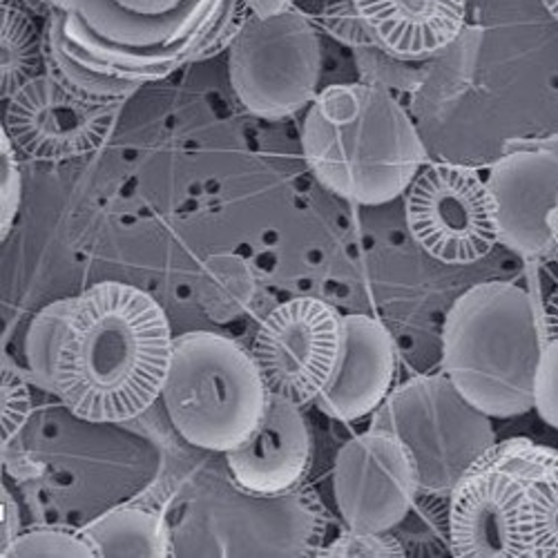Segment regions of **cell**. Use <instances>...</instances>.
Here are the masks:
<instances>
[{"mask_svg":"<svg viewBox=\"0 0 558 558\" xmlns=\"http://www.w3.org/2000/svg\"><path fill=\"white\" fill-rule=\"evenodd\" d=\"M174 336L146 291L101 282L72 302L54 368V396L81 421L128 423L163 393Z\"/></svg>","mask_w":558,"mask_h":558,"instance_id":"1","label":"cell"},{"mask_svg":"<svg viewBox=\"0 0 558 558\" xmlns=\"http://www.w3.org/2000/svg\"><path fill=\"white\" fill-rule=\"evenodd\" d=\"M72 52L95 70L138 83L228 50L246 0H40Z\"/></svg>","mask_w":558,"mask_h":558,"instance_id":"2","label":"cell"},{"mask_svg":"<svg viewBox=\"0 0 558 558\" xmlns=\"http://www.w3.org/2000/svg\"><path fill=\"white\" fill-rule=\"evenodd\" d=\"M302 148L319 183L360 206L398 199L427 161L413 121L376 83L319 89L304 119Z\"/></svg>","mask_w":558,"mask_h":558,"instance_id":"3","label":"cell"},{"mask_svg":"<svg viewBox=\"0 0 558 558\" xmlns=\"http://www.w3.org/2000/svg\"><path fill=\"white\" fill-rule=\"evenodd\" d=\"M543 344V313L534 298L494 279L451 304L442 324V374L485 415H525L534 411Z\"/></svg>","mask_w":558,"mask_h":558,"instance_id":"4","label":"cell"},{"mask_svg":"<svg viewBox=\"0 0 558 558\" xmlns=\"http://www.w3.org/2000/svg\"><path fill=\"white\" fill-rule=\"evenodd\" d=\"M161 398L185 442L226 453L259 425L268 389L253 353L235 340L191 331L174 338Z\"/></svg>","mask_w":558,"mask_h":558,"instance_id":"5","label":"cell"},{"mask_svg":"<svg viewBox=\"0 0 558 558\" xmlns=\"http://www.w3.org/2000/svg\"><path fill=\"white\" fill-rule=\"evenodd\" d=\"M202 532L177 556H317L329 511L306 481L284 494H253L240 485L208 487L193 500L179 534Z\"/></svg>","mask_w":558,"mask_h":558,"instance_id":"6","label":"cell"},{"mask_svg":"<svg viewBox=\"0 0 558 558\" xmlns=\"http://www.w3.org/2000/svg\"><path fill=\"white\" fill-rule=\"evenodd\" d=\"M371 427L393 434L407 447L421 494H451L496 445L492 417L464 400L445 374L402 383L374 411Z\"/></svg>","mask_w":558,"mask_h":558,"instance_id":"7","label":"cell"},{"mask_svg":"<svg viewBox=\"0 0 558 558\" xmlns=\"http://www.w3.org/2000/svg\"><path fill=\"white\" fill-rule=\"evenodd\" d=\"M228 76L238 101L255 117L282 121L319 95L322 43L295 8L251 12L228 48Z\"/></svg>","mask_w":558,"mask_h":558,"instance_id":"8","label":"cell"},{"mask_svg":"<svg viewBox=\"0 0 558 558\" xmlns=\"http://www.w3.org/2000/svg\"><path fill=\"white\" fill-rule=\"evenodd\" d=\"M407 223L421 248L445 264H474L498 244L487 181L468 166L432 163L407 191Z\"/></svg>","mask_w":558,"mask_h":558,"instance_id":"9","label":"cell"},{"mask_svg":"<svg viewBox=\"0 0 558 558\" xmlns=\"http://www.w3.org/2000/svg\"><path fill=\"white\" fill-rule=\"evenodd\" d=\"M447 525L458 558H536L530 481L492 449L451 489Z\"/></svg>","mask_w":558,"mask_h":558,"instance_id":"10","label":"cell"},{"mask_svg":"<svg viewBox=\"0 0 558 558\" xmlns=\"http://www.w3.org/2000/svg\"><path fill=\"white\" fill-rule=\"evenodd\" d=\"M340 349L342 315L322 300L295 298L262 322L253 357L268 393L304 407L327 389Z\"/></svg>","mask_w":558,"mask_h":558,"instance_id":"11","label":"cell"},{"mask_svg":"<svg viewBox=\"0 0 558 558\" xmlns=\"http://www.w3.org/2000/svg\"><path fill=\"white\" fill-rule=\"evenodd\" d=\"M421 494L415 462L389 432H368L344 442L336 456L333 496L347 527L391 532Z\"/></svg>","mask_w":558,"mask_h":558,"instance_id":"12","label":"cell"},{"mask_svg":"<svg viewBox=\"0 0 558 558\" xmlns=\"http://www.w3.org/2000/svg\"><path fill=\"white\" fill-rule=\"evenodd\" d=\"M119 106L81 99L43 72L8 99L3 130L36 161H72L106 144Z\"/></svg>","mask_w":558,"mask_h":558,"instance_id":"13","label":"cell"},{"mask_svg":"<svg viewBox=\"0 0 558 558\" xmlns=\"http://www.w3.org/2000/svg\"><path fill=\"white\" fill-rule=\"evenodd\" d=\"M487 185L498 244L527 259L549 255L558 244V153L543 142H509Z\"/></svg>","mask_w":558,"mask_h":558,"instance_id":"14","label":"cell"},{"mask_svg":"<svg viewBox=\"0 0 558 558\" xmlns=\"http://www.w3.org/2000/svg\"><path fill=\"white\" fill-rule=\"evenodd\" d=\"M230 478L253 494H284L306 481L313 464V434L300 404L268 393L255 432L226 451Z\"/></svg>","mask_w":558,"mask_h":558,"instance_id":"15","label":"cell"},{"mask_svg":"<svg viewBox=\"0 0 558 558\" xmlns=\"http://www.w3.org/2000/svg\"><path fill=\"white\" fill-rule=\"evenodd\" d=\"M393 378L396 344L385 324L362 313L344 315L340 360L315 407L340 423L360 421L389 398Z\"/></svg>","mask_w":558,"mask_h":558,"instance_id":"16","label":"cell"},{"mask_svg":"<svg viewBox=\"0 0 558 558\" xmlns=\"http://www.w3.org/2000/svg\"><path fill=\"white\" fill-rule=\"evenodd\" d=\"M378 48L404 61L429 59L458 38L464 0H355Z\"/></svg>","mask_w":558,"mask_h":558,"instance_id":"17","label":"cell"},{"mask_svg":"<svg viewBox=\"0 0 558 558\" xmlns=\"http://www.w3.org/2000/svg\"><path fill=\"white\" fill-rule=\"evenodd\" d=\"M170 492L153 485L87 523L85 534L104 558H166L177 556L174 534L166 519Z\"/></svg>","mask_w":558,"mask_h":558,"instance_id":"18","label":"cell"},{"mask_svg":"<svg viewBox=\"0 0 558 558\" xmlns=\"http://www.w3.org/2000/svg\"><path fill=\"white\" fill-rule=\"evenodd\" d=\"M45 74H50L72 95L97 104H123L144 83L104 74L81 61L68 45L59 23L48 16L43 29Z\"/></svg>","mask_w":558,"mask_h":558,"instance_id":"19","label":"cell"},{"mask_svg":"<svg viewBox=\"0 0 558 558\" xmlns=\"http://www.w3.org/2000/svg\"><path fill=\"white\" fill-rule=\"evenodd\" d=\"M45 68V40L32 19L12 0H3V99L40 76Z\"/></svg>","mask_w":558,"mask_h":558,"instance_id":"20","label":"cell"},{"mask_svg":"<svg viewBox=\"0 0 558 558\" xmlns=\"http://www.w3.org/2000/svg\"><path fill=\"white\" fill-rule=\"evenodd\" d=\"M72 302L74 298H68L45 306L32 319V327L27 331L25 357H27L29 374L45 391L50 393H54V368H57V357L68 329Z\"/></svg>","mask_w":558,"mask_h":558,"instance_id":"21","label":"cell"},{"mask_svg":"<svg viewBox=\"0 0 558 558\" xmlns=\"http://www.w3.org/2000/svg\"><path fill=\"white\" fill-rule=\"evenodd\" d=\"M3 558H101L97 543L85 530L38 525L16 534V538L0 549Z\"/></svg>","mask_w":558,"mask_h":558,"instance_id":"22","label":"cell"},{"mask_svg":"<svg viewBox=\"0 0 558 558\" xmlns=\"http://www.w3.org/2000/svg\"><path fill=\"white\" fill-rule=\"evenodd\" d=\"M527 481L536 558H558V453Z\"/></svg>","mask_w":558,"mask_h":558,"instance_id":"23","label":"cell"},{"mask_svg":"<svg viewBox=\"0 0 558 558\" xmlns=\"http://www.w3.org/2000/svg\"><path fill=\"white\" fill-rule=\"evenodd\" d=\"M23 202V174L19 150L5 130H0V238L3 242L16 223Z\"/></svg>","mask_w":558,"mask_h":558,"instance_id":"24","label":"cell"},{"mask_svg":"<svg viewBox=\"0 0 558 558\" xmlns=\"http://www.w3.org/2000/svg\"><path fill=\"white\" fill-rule=\"evenodd\" d=\"M317 556L327 558H387L407 556L402 543L391 532H360L347 527L338 538L322 547Z\"/></svg>","mask_w":558,"mask_h":558,"instance_id":"25","label":"cell"},{"mask_svg":"<svg viewBox=\"0 0 558 558\" xmlns=\"http://www.w3.org/2000/svg\"><path fill=\"white\" fill-rule=\"evenodd\" d=\"M534 411L543 423L558 429V336L543 344L534 378Z\"/></svg>","mask_w":558,"mask_h":558,"instance_id":"26","label":"cell"},{"mask_svg":"<svg viewBox=\"0 0 558 558\" xmlns=\"http://www.w3.org/2000/svg\"><path fill=\"white\" fill-rule=\"evenodd\" d=\"M324 25L347 45H378L374 34L362 21L355 0H327L324 5Z\"/></svg>","mask_w":558,"mask_h":558,"instance_id":"27","label":"cell"},{"mask_svg":"<svg viewBox=\"0 0 558 558\" xmlns=\"http://www.w3.org/2000/svg\"><path fill=\"white\" fill-rule=\"evenodd\" d=\"M32 396L27 385L10 368H3V442H10L27 423Z\"/></svg>","mask_w":558,"mask_h":558,"instance_id":"28","label":"cell"},{"mask_svg":"<svg viewBox=\"0 0 558 558\" xmlns=\"http://www.w3.org/2000/svg\"><path fill=\"white\" fill-rule=\"evenodd\" d=\"M19 534V505L3 487V547H8ZM0 547V549H3Z\"/></svg>","mask_w":558,"mask_h":558,"instance_id":"29","label":"cell"},{"mask_svg":"<svg viewBox=\"0 0 558 558\" xmlns=\"http://www.w3.org/2000/svg\"><path fill=\"white\" fill-rule=\"evenodd\" d=\"M543 331H545V340L551 338V336H558V287L554 289V293L545 302Z\"/></svg>","mask_w":558,"mask_h":558,"instance_id":"30","label":"cell"},{"mask_svg":"<svg viewBox=\"0 0 558 558\" xmlns=\"http://www.w3.org/2000/svg\"><path fill=\"white\" fill-rule=\"evenodd\" d=\"M541 3H543L545 10L549 12V16L558 23V0H541Z\"/></svg>","mask_w":558,"mask_h":558,"instance_id":"31","label":"cell"},{"mask_svg":"<svg viewBox=\"0 0 558 558\" xmlns=\"http://www.w3.org/2000/svg\"><path fill=\"white\" fill-rule=\"evenodd\" d=\"M541 142L547 146V148H551L554 153H558V136H549V138H541Z\"/></svg>","mask_w":558,"mask_h":558,"instance_id":"32","label":"cell"}]
</instances>
